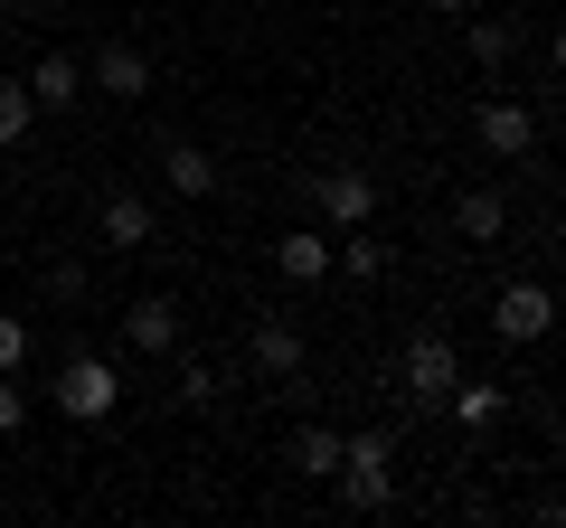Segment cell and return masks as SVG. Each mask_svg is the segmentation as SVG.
I'll return each mask as SVG.
<instances>
[{
  "instance_id": "cell-19",
  "label": "cell",
  "mask_w": 566,
  "mask_h": 528,
  "mask_svg": "<svg viewBox=\"0 0 566 528\" xmlns=\"http://www.w3.org/2000/svg\"><path fill=\"white\" fill-rule=\"evenodd\" d=\"M20 359H29V321H20V311H0V378H20Z\"/></svg>"
},
{
  "instance_id": "cell-1",
  "label": "cell",
  "mask_w": 566,
  "mask_h": 528,
  "mask_svg": "<svg viewBox=\"0 0 566 528\" xmlns=\"http://www.w3.org/2000/svg\"><path fill=\"white\" fill-rule=\"evenodd\" d=\"M340 500L349 509H387L397 500V434H340Z\"/></svg>"
},
{
  "instance_id": "cell-20",
  "label": "cell",
  "mask_w": 566,
  "mask_h": 528,
  "mask_svg": "<svg viewBox=\"0 0 566 528\" xmlns=\"http://www.w3.org/2000/svg\"><path fill=\"white\" fill-rule=\"evenodd\" d=\"M510 57V29L501 20H472V66H501Z\"/></svg>"
},
{
  "instance_id": "cell-7",
  "label": "cell",
  "mask_w": 566,
  "mask_h": 528,
  "mask_svg": "<svg viewBox=\"0 0 566 528\" xmlns=\"http://www.w3.org/2000/svg\"><path fill=\"white\" fill-rule=\"evenodd\" d=\"M85 85H104V95H123V104H142V95H151V57H142L133 39H104L95 57H85Z\"/></svg>"
},
{
  "instance_id": "cell-8",
  "label": "cell",
  "mask_w": 566,
  "mask_h": 528,
  "mask_svg": "<svg viewBox=\"0 0 566 528\" xmlns=\"http://www.w3.org/2000/svg\"><path fill=\"white\" fill-rule=\"evenodd\" d=\"M283 472L331 482V472H340V434H331V425H293V434H283Z\"/></svg>"
},
{
  "instance_id": "cell-3",
  "label": "cell",
  "mask_w": 566,
  "mask_h": 528,
  "mask_svg": "<svg viewBox=\"0 0 566 528\" xmlns=\"http://www.w3.org/2000/svg\"><path fill=\"white\" fill-rule=\"evenodd\" d=\"M463 378V359H453V340L444 330H416V340H406V397H416L424 415L444 406V387Z\"/></svg>"
},
{
  "instance_id": "cell-18",
  "label": "cell",
  "mask_w": 566,
  "mask_h": 528,
  "mask_svg": "<svg viewBox=\"0 0 566 528\" xmlns=\"http://www.w3.org/2000/svg\"><path fill=\"white\" fill-rule=\"evenodd\" d=\"M444 406L463 415V425H491V415H501V387H463V378H453V387H444Z\"/></svg>"
},
{
  "instance_id": "cell-13",
  "label": "cell",
  "mask_w": 566,
  "mask_h": 528,
  "mask_svg": "<svg viewBox=\"0 0 566 528\" xmlns=\"http://www.w3.org/2000/svg\"><path fill=\"white\" fill-rule=\"evenodd\" d=\"M245 349H255V368H274V378L303 368V330H293V321H255V330H245Z\"/></svg>"
},
{
  "instance_id": "cell-24",
  "label": "cell",
  "mask_w": 566,
  "mask_h": 528,
  "mask_svg": "<svg viewBox=\"0 0 566 528\" xmlns=\"http://www.w3.org/2000/svg\"><path fill=\"white\" fill-rule=\"evenodd\" d=\"M20 10H39V0H20Z\"/></svg>"
},
{
  "instance_id": "cell-23",
  "label": "cell",
  "mask_w": 566,
  "mask_h": 528,
  "mask_svg": "<svg viewBox=\"0 0 566 528\" xmlns=\"http://www.w3.org/2000/svg\"><path fill=\"white\" fill-rule=\"evenodd\" d=\"M424 10H472V0H424Z\"/></svg>"
},
{
  "instance_id": "cell-10",
  "label": "cell",
  "mask_w": 566,
  "mask_h": 528,
  "mask_svg": "<svg viewBox=\"0 0 566 528\" xmlns=\"http://www.w3.org/2000/svg\"><path fill=\"white\" fill-rule=\"evenodd\" d=\"M151 236H161V218H151V199H133V189H123V199H104V245H123V255H142Z\"/></svg>"
},
{
  "instance_id": "cell-6",
  "label": "cell",
  "mask_w": 566,
  "mask_h": 528,
  "mask_svg": "<svg viewBox=\"0 0 566 528\" xmlns=\"http://www.w3.org/2000/svg\"><path fill=\"white\" fill-rule=\"evenodd\" d=\"M472 133H482L491 161H528V142H538V114H528V104H510V95H491L482 114H472Z\"/></svg>"
},
{
  "instance_id": "cell-15",
  "label": "cell",
  "mask_w": 566,
  "mask_h": 528,
  "mask_svg": "<svg viewBox=\"0 0 566 528\" xmlns=\"http://www.w3.org/2000/svg\"><path fill=\"white\" fill-rule=\"evenodd\" d=\"M274 264H283V284H322L331 274V236H274Z\"/></svg>"
},
{
  "instance_id": "cell-12",
  "label": "cell",
  "mask_w": 566,
  "mask_h": 528,
  "mask_svg": "<svg viewBox=\"0 0 566 528\" xmlns=\"http://www.w3.org/2000/svg\"><path fill=\"white\" fill-rule=\"evenodd\" d=\"M501 226H510V199H501V189H463V199H453V236L491 245Z\"/></svg>"
},
{
  "instance_id": "cell-16",
  "label": "cell",
  "mask_w": 566,
  "mask_h": 528,
  "mask_svg": "<svg viewBox=\"0 0 566 528\" xmlns=\"http://www.w3.org/2000/svg\"><path fill=\"white\" fill-rule=\"evenodd\" d=\"M331 264H340L349 284H378V274H387V245L368 236V226H340V245H331Z\"/></svg>"
},
{
  "instance_id": "cell-11",
  "label": "cell",
  "mask_w": 566,
  "mask_h": 528,
  "mask_svg": "<svg viewBox=\"0 0 566 528\" xmlns=\"http://www.w3.org/2000/svg\"><path fill=\"white\" fill-rule=\"evenodd\" d=\"M123 330H133V349H180V303H170V293H142V303L123 311Z\"/></svg>"
},
{
  "instance_id": "cell-21",
  "label": "cell",
  "mask_w": 566,
  "mask_h": 528,
  "mask_svg": "<svg viewBox=\"0 0 566 528\" xmlns=\"http://www.w3.org/2000/svg\"><path fill=\"white\" fill-rule=\"evenodd\" d=\"M208 397H218V378H208V359H189L180 368V406H208Z\"/></svg>"
},
{
  "instance_id": "cell-17",
  "label": "cell",
  "mask_w": 566,
  "mask_h": 528,
  "mask_svg": "<svg viewBox=\"0 0 566 528\" xmlns=\"http://www.w3.org/2000/svg\"><path fill=\"white\" fill-rule=\"evenodd\" d=\"M29 114H39V104H29V76H0V142H20Z\"/></svg>"
},
{
  "instance_id": "cell-4",
  "label": "cell",
  "mask_w": 566,
  "mask_h": 528,
  "mask_svg": "<svg viewBox=\"0 0 566 528\" xmlns=\"http://www.w3.org/2000/svg\"><path fill=\"white\" fill-rule=\"evenodd\" d=\"M312 208H322V226H368L378 218V180L368 170H322L312 180Z\"/></svg>"
},
{
  "instance_id": "cell-14",
  "label": "cell",
  "mask_w": 566,
  "mask_h": 528,
  "mask_svg": "<svg viewBox=\"0 0 566 528\" xmlns=\"http://www.w3.org/2000/svg\"><path fill=\"white\" fill-rule=\"evenodd\" d=\"M161 180L180 189V199H208V189H218V161H208L199 142H170V151H161Z\"/></svg>"
},
{
  "instance_id": "cell-5",
  "label": "cell",
  "mask_w": 566,
  "mask_h": 528,
  "mask_svg": "<svg viewBox=\"0 0 566 528\" xmlns=\"http://www.w3.org/2000/svg\"><path fill=\"white\" fill-rule=\"evenodd\" d=\"M547 321H557V293L547 284H501V303H491V330H501V340H547Z\"/></svg>"
},
{
  "instance_id": "cell-2",
  "label": "cell",
  "mask_w": 566,
  "mask_h": 528,
  "mask_svg": "<svg viewBox=\"0 0 566 528\" xmlns=\"http://www.w3.org/2000/svg\"><path fill=\"white\" fill-rule=\"evenodd\" d=\"M114 406H123V378H114V359H66V368H57V415L95 425V415H114Z\"/></svg>"
},
{
  "instance_id": "cell-22",
  "label": "cell",
  "mask_w": 566,
  "mask_h": 528,
  "mask_svg": "<svg viewBox=\"0 0 566 528\" xmlns=\"http://www.w3.org/2000/svg\"><path fill=\"white\" fill-rule=\"evenodd\" d=\"M20 425H29V387L0 378V434H20Z\"/></svg>"
},
{
  "instance_id": "cell-9",
  "label": "cell",
  "mask_w": 566,
  "mask_h": 528,
  "mask_svg": "<svg viewBox=\"0 0 566 528\" xmlns=\"http://www.w3.org/2000/svg\"><path fill=\"white\" fill-rule=\"evenodd\" d=\"M76 95H85V57H66V47H48V57L29 66V104H57V114H66Z\"/></svg>"
}]
</instances>
